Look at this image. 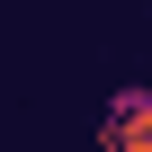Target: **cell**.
<instances>
[{"label":"cell","instance_id":"obj_1","mask_svg":"<svg viewBox=\"0 0 152 152\" xmlns=\"http://www.w3.org/2000/svg\"><path fill=\"white\" fill-rule=\"evenodd\" d=\"M99 143L107 152H152V81H125L99 107Z\"/></svg>","mask_w":152,"mask_h":152}]
</instances>
